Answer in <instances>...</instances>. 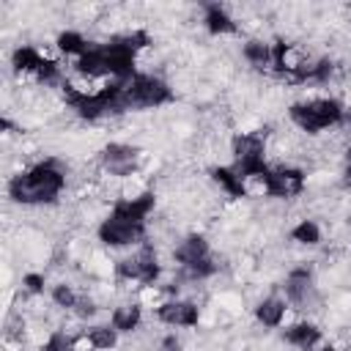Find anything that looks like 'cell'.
I'll list each match as a JSON object with an SVG mask.
<instances>
[{
	"label": "cell",
	"mask_w": 351,
	"mask_h": 351,
	"mask_svg": "<svg viewBox=\"0 0 351 351\" xmlns=\"http://www.w3.org/2000/svg\"><path fill=\"white\" fill-rule=\"evenodd\" d=\"M5 189L19 206H52L66 189V170L55 159H41L11 176Z\"/></svg>",
	"instance_id": "obj_1"
},
{
	"label": "cell",
	"mask_w": 351,
	"mask_h": 351,
	"mask_svg": "<svg viewBox=\"0 0 351 351\" xmlns=\"http://www.w3.org/2000/svg\"><path fill=\"white\" fill-rule=\"evenodd\" d=\"M288 118H291V123L299 132H304V134H321L326 129L343 126L346 104L337 96H310V99L293 101L288 107Z\"/></svg>",
	"instance_id": "obj_2"
},
{
	"label": "cell",
	"mask_w": 351,
	"mask_h": 351,
	"mask_svg": "<svg viewBox=\"0 0 351 351\" xmlns=\"http://www.w3.org/2000/svg\"><path fill=\"white\" fill-rule=\"evenodd\" d=\"M112 269H115V277L121 282H134L137 288L159 285V277H162L159 255H156L154 244H148V241H143L140 247H134L132 252L118 258Z\"/></svg>",
	"instance_id": "obj_3"
},
{
	"label": "cell",
	"mask_w": 351,
	"mask_h": 351,
	"mask_svg": "<svg viewBox=\"0 0 351 351\" xmlns=\"http://www.w3.org/2000/svg\"><path fill=\"white\" fill-rule=\"evenodd\" d=\"M173 101V88L159 74L137 71L123 82V107L126 110H156Z\"/></svg>",
	"instance_id": "obj_4"
},
{
	"label": "cell",
	"mask_w": 351,
	"mask_h": 351,
	"mask_svg": "<svg viewBox=\"0 0 351 351\" xmlns=\"http://www.w3.org/2000/svg\"><path fill=\"white\" fill-rule=\"evenodd\" d=\"M145 230H148V225H137V222L123 219V217H118V214L110 211L99 222L96 236L110 250H134V247H140L145 241Z\"/></svg>",
	"instance_id": "obj_5"
},
{
	"label": "cell",
	"mask_w": 351,
	"mask_h": 351,
	"mask_svg": "<svg viewBox=\"0 0 351 351\" xmlns=\"http://www.w3.org/2000/svg\"><path fill=\"white\" fill-rule=\"evenodd\" d=\"M99 162H101V170L110 178L126 181V178L137 176V170H140V151L134 145H129V143H110L101 151Z\"/></svg>",
	"instance_id": "obj_6"
},
{
	"label": "cell",
	"mask_w": 351,
	"mask_h": 351,
	"mask_svg": "<svg viewBox=\"0 0 351 351\" xmlns=\"http://www.w3.org/2000/svg\"><path fill=\"white\" fill-rule=\"evenodd\" d=\"M263 181H266V197H280V200L299 197L307 186L304 170L293 165H271Z\"/></svg>",
	"instance_id": "obj_7"
},
{
	"label": "cell",
	"mask_w": 351,
	"mask_h": 351,
	"mask_svg": "<svg viewBox=\"0 0 351 351\" xmlns=\"http://www.w3.org/2000/svg\"><path fill=\"white\" fill-rule=\"evenodd\" d=\"M154 315L165 326H173V329H195L200 324V304L195 299L170 296V299H165L162 304L154 307Z\"/></svg>",
	"instance_id": "obj_8"
},
{
	"label": "cell",
	"mask_w": 351,
	"mask_h": 351,
	"mask_svg": "<svg viewBox=\"0 0 351 351\" xmlns=\"http://www.w3.org/2000/svg\"><path fill=\"white\" fill-rule=\"evenodd\" d=\"M282 296L291 307H299L304 310L313 296H315V274L310 266H293L288 274H285V282H282Z\"/></svg>",
	"instance_id": "obj_9"
},
{
	"label": "cell",
	"mask_w": 351,
	"mask_h": 351,
	"mask_svg": "<svg viewBox=\"0 0 351 351\" xmlns=\"http://www.w3.org/2000/svg\"><path fill=\"white\" fill-rule=\"evenodd\" d=\"M282 340L296 351H315L324 343V332H321V326L315 321L299 318V321L282 326Z\"/></svg>",
	"instance_id": "obj_10"
},
{
	"label": "cell",
	"mask_w": 351,
	"mask_h": 351,
	"mask_svg": "<svg viewBox=\"0 0 351 351\" xmlns=\"http://www.w3.org/2000/svg\"><path fill=\"white\" fill-rule=\"evenodd\" d=\"M211 255H214L211 252V244H208V239L203 233H189V236H184L173 247V261L178 263V269H186V266H192L197 261H206Z\"/></svg>",
	"instance_id": "obj_11"
},
{
	"label": "cell",
	"mask_w": 351,
	"mask_h": 351,
	"mask_svg": "<svg viewBox=\"0 0 351 351\" xmlns=\"http://www.w3.org/2000/svg\"><path fill=\"white\" fill-rule=\"evenodd\" d=\"M288 310H291V304L285 302V296L269 293V296H263V299L255 304L252 315H255V321H258L261 326H266V329H280V326H285Z\"/></svg>",
	"instance_id": "obj_12"
},
{
	"label": "cell",
	"mask_w": 351,
	"mask_h": 351,
	"mask_svg": "<svg viewBox=\"0 0 351 351\" xmlns=\"http://www.w3.org/2000/svg\"><path fill=\"white\" fill-rule=\"evenodd\" d=\"M110 324L121 332V335H132V332H137L140 329V324H143V302H123V304H118V307H112V313H110Z\"/></svg>",
	"instance_id": "obj_13"
},
{
	"label": "cell",
	"mask_w": 351,
	"mask_h": 351,
	"mask_svg": "<svg viewBox=\"0 0 351 351\" xmlns=\"http://www.w3.org/2000/svg\"><path fill=\"white\" fill-rule=\"evenodd\" d=\"M203 27H206L211 36H230V33L239 30V22L228 14L225 5L211 3V5L203 8Z\"/></svg>",
	"instance_id": "obj_14"
},
{
	"label": "cell",
	"mask_w": 351,
	"mask_h": 351,
	"mask_svg": "<svg viewBox=\"0 0 351 351\" xmlns=\"http://www.w3.org/2000/svg\"><path fill=\"white\" fill-rule=\"evenodd\" d=\"M90 47H93V44L85 38V33H82V30H74V27L60 30L58 38H55V49H58L60 55H66V58H74V60L82 58Z\"/></svg>",
	"instance_id": "obj_15"
},
{
	"label": "cell",
	"mask_w": 351,
	"mask_h": 351,
	"mask_svg": "<svg viewBox=\"0 0 351 351\" xmlns=\"http://www.w3.org/2000/svg\"><path fill=\"white\" fill-rule=\"evenodd\" d=\"M211 181L228 195V197H247L244 192V178L236 173L233 165H219L211 170Z\"/></svg>",
	"instance_id": "obj_16"
},
{
	"label": "cell",
	"mask_w": 351,
	"mask_h": 351,
	"mask_svg": "<svg viewBox=\"0 0 351 351\" xmlns=\"http://www.w3.org/2000/svg\"><path fill=\"white\" fill-rule=\"evenodd\" d=\"M85 337L90 340L93 351H115L121 343V332L107 321V324H90L85 329Z\"/></svg>",
	"instance_id": "obj_17"
},
{
	"label": "cell",
	"mask_w": 351,
	"mask_h": 351,
	"mask_svg": "<svg viewBox=\"0 0 351 351\" xmlns=\"http://www.w3.org/2000/svg\"><path fill=\"white\" fill-rule=\"evenodd\" d=\"M241 58L252 69H269L271 66V44L263 38H247L241 47Z\"/></svg>",
	"instance_id": "obj_18"
},
{
	"label": "cell",
	"mask_w": 351,
	"mask_h": 351,
	"mask_svg": "<svg viewBox=\"0 0 351 351\" xmlns=\"http://www.w3.org/2000/svg\"><path fill=\"white\" fill-rule=\"evenodd\" d=\"M291 241L293 244H299V247H318L321 244V239H324V230H321V225L315 222V219H299L293 228H291Z\"/></svg>",
	"instance_id": "obj_19"
},
{
	"label": "cell",
	"mask_w": 351,
	"mask_h": 351,
	"mask_svg": "<svg viewBox=\"0 0 351 351\" xmlns=\"http://www.w3.org/2000/svg\"><path fill=\"white\" fill-rule=\"evenodd\" d=\"M49 299H52L55 307H63V310H71V313H74V307L80 304L82 293H80L74 285H69V282H58V285H52Z\"/></svg>",
	"instance_id": "obj_20"
},
{
	"label": "cell",
	"mask_w": 351,
	"mask_h": 351,
	"mask_svg": "<svg viewBox=\"0 0 351 351\" xmlns=\"http://www.w3.org/2000/svg\"><path fill=\"white\" fill-rule=\"evenodd\" d=\"M44 288H47V277H44V274H38V271H27V274L22 277V291H27L30 296H41Z\"/></svg>",
	"instance_id": "obj_21"
},
{
	"label": "cell",
	"mask_w": 351,
	"mask_h": 351,
	"mask_svg": "<svg viewBox=\"0 0 351 351\" xmlns=\"http://www.w3.org/2000/svg\"><path fill=\"white\" fill-rule=\"evenodd\" d=\"M340 184L351 189V145L343 151V165H340Z\"/></svg>",
	"instance_id": "obj_22"
},
{
	"label": "cell",
	"mask_w": 351,
	"mask_h": 351,
	"mask_svg": "<svg viewBox=\"0 0 351 351\" xmlns=\"http://www.w3.org/2000/svg\"><path fill=\"white\" fill-rule=\"evenodd\" d=\"M315 351H343V348H340V346H335V343H321Z\"/></svg>",
	"instance_id": "obj_23"
}]
</instances>
